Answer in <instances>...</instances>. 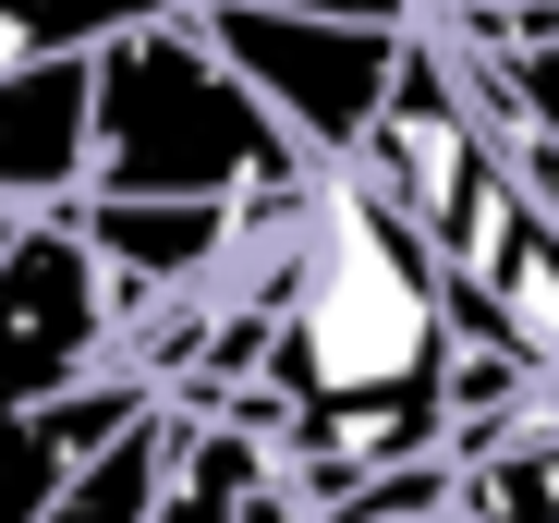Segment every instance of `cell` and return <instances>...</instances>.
I'll list each match as a JSON object with an SVG mask.
<instances>
[{
  "label": "cell",
  "instance_id": "6da1fadb",
  "mask_svg": "<svg viewBox=\"0 0 559 523\" xmlns=\"http://www.w3.org/2000/svg\"><path fill=\"white\" fill-rule=\"evenodd\" d=\"M219 293L255 317V378L207 414H243L293 463L305 511L450 451V293L378 170H305L293 195H255Z\"/></svg>",
  "mask_w": 559,
  "mask_h": 523
},
{
  "label": "cell",
  "instance_id": "7a4b0ae2",
  "mask_svg": "<svg viewBox=\"0 0 559 523\" xmlns=\"http://www.w3.org/2000/svg\"><path fill=\"white\" fill-rule=\"evenodd\" d=\"M353 170H378V195L414 219L426 269L450 293V341H487V354H511L559 390V219L523 195L462 61L426 25L402 37V73H390L378 134H365Z\"/></svg>",
  "mask_w": 559,
  "mask_h": 523
},
{
  "label": "cell",
  "instance_id": "3957f363",
  "mask_svg": "<svg viewBox=\"0 0 559 523\" xmlns=\"http://www.w3.org/2000/svg\"><path fill=\"white\" fill-rule=\"evenodd\" d=\"M305 158L280 134V110L207 49L195 13L134 25L85 61V195L110 207H255V195H293Z\"/></svg>",
  "mask_w": 559,
  "mask_h": 523
},
{
  "label": "cell",
  "instance_id": "277c9868",
  "mask_svg": "<svg viewBox=\"0 0 559 523\" xmlns=\"http://www.w3.org/2000/svg\"><path fill=\"white\" fill-rule=\"evenodd\" d=\"M195 25H207V49L255 85V98L280 110V134H293L305 158H329V170L365 158L378 98H390V73H402V37H378V25H293V13H255V0H195Z\"/></svg>",
  "mask_w": 559,
  "mask_h": 523
},
{
  "label": "cell",
  "instance_id": "5b68a950",
  "mask_svg": "<svg viewBox=\"0 0 559 523\" xmlns=\"http://www.w3.org/2000/svg\"><path fill=\"white\" fill-rule=\"evenodd\" d=\"M146 523H317L293 463H280L243 414H170L158 451V511Z\"/></svg>",
  "mask_w": 559,
  "mask_h": 523
},
{
  "label": "cell",
  "instance_id": "8992f818",
  "mask_svg": "<svg viewBox=\"0 0 559 523\" xmlns=\"http://www.w3.org/2000/svg\"><path fill=\"white\" fill-rule=\"evenodd\" d=\"M85 207V61L0 85V219H61Z\"/></svg>",
  "mask_w": 559,
  "mask_h": 523
},
{
  "label": "cell",
  "instance_id": "52a82bcc",
  "mask_svg": "<svg viewBox=\"0 0 559 523\" xmlns=\"http://www.w3.org/2000/svg\"><path fill=\"white\" fill-rule=\"evenodd\" d=\"M170 13H195V0H0V85L49 61H98L110 37L170 25Z\"/></svg>",
  "mask_w": 559,
  "mask_h": 523
},
{
  "label": "cell",
  "instance_id": "ba28073f",
  "mask_svg": "<svg viewBox=\"0 0 559 523\" xmlns=\"http://www.w3.org/2000/svg\"><path fill=\"white\" fill-rule=\"evenodd\" d=\"M462 523H559V414L462 451Z\"/></svg>",
  "mask_w": 559,
  "mask_h": 523
},
{
  "label": "cell",
  "instance_id": "9c48e42d",
  "mask_svg": "<svg viewBox=\"0 0 559 523\" xmlns=\"http://www.w3.org/2000/svg\"><path fill=\"white\" fill-rule=\"evenodd\" d=\"M158 451H170V402H146L98 463H73V487H61L37 523H146V511H158Z\"/></svg>",
  "mask_w": 559,
  "mask_h": 523
},
{
  "label": "cell",
  "instance_id": "30bf717a",
  "mask_svg": "<svg viewBox=\"0 0 559 523\" xmlns=\"http://www.w3.org/2000/svg\"><path fill=\"white\" fill-rule=\"evenodd\" d=\"M255 13H293V25H378V37H414V25H426L414 0H255Z\"/></svg>",
  "mask_w": 559,
  "mask_h": 523
},
{
  "label": "cell",
  "instance_id": "8fae6325",
  "mask_svg": "<svg viewBox=\"0 0 559 523\" xmlns=\"http://www.w3.org/2000/svg\"><path fill=\"white\" fill-rule=\"evenodd\" d=\"M414 13L438 25V13H511V0H414Z\"/></svg>",
  "mask_w": 559,
  "mask_h": 523
},
{
  "label": "cell",
  "instance_id": "7c38bea8",
  "mask_svg": "<svg viewBox=\"0 0 559 523\" xmlns=\"http://www.w3.org/2000/svg\"><path fill=\"white\" fill-rule=\"evenodd\" d=\"M13 231H25V219H0V255H13Z\"/></svg>",
  "mask_w": 559,
  "mask_h": 523
}]
</instances>
